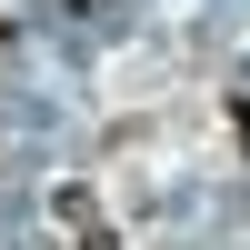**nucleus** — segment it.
Here are the masks:
<instances>
[{"label": "nucleus", "instance_id": "1", "mask_svg": "<svg viewBox=\"0 0 250 250\" xmlns=\"http://www.w3.org/2000/svg\"><path fill=\"white\" fill-rule=\"evenodd\" d=\"M50 210L70 220V250H120V240H110V220H100V200L80 190V180H70V190H50Z\"/></svg>", "mask_w": 250, "mask_h": 250}, {"label": "nucleus", "instance_id": "2", "mask_svg": "<svg viewBox=\"0 0 250 250\" xmlns=\"http://www.w3.org/2000/svg\"><path fill=\"white\" fill-rule=\"evenodd\" d=\"M230 140H240V160H250V100H230Z\"/></svg>", "mask_w": 250, "mask_h": 250}]
</instances>
